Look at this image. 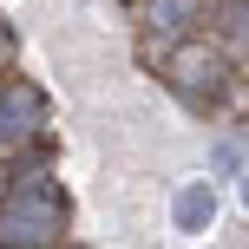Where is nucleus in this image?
<instances>
[{"instance_id":"nucleus-1","label":"nucleus","mask_w":249,"mask_h":249,"mask_svg":"<svg viewBox=\"0 0 249 249\" xmlns=\"http://www.w3.org/2000/svg\"><path fill=\"white\" fill-rule=\"evenodd\" d=\"M177 216H184V223H203V216H210V190H184Z\"/></svg>"}]
</instances>
